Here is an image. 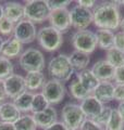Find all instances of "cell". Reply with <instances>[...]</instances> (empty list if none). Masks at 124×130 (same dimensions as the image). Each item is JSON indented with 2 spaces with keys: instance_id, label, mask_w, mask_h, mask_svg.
Listing matches in <instances>:
<instances>
[{
  "instance_id": "4fadbf2b",
  "label": "cell",
  "mask_w": 124,
  "mask_h": 130,
  "mask_svg": "<svg viewBox=\"0 0 124 130\" xmlns=\"http://www.w3.org/2000/svg\"><path fill=\"white\" fill-rule=\"evenodd\" d=\"M80 106L86 119L95 120L99 116V114L101 113L105 105L100 101H98L93 94H90L87 98H85L84 100L81 101Z\"/></svg>"
},
{
  "instance_id": "7402d4cb",
  "label": "cell",
  "mask_w": 124,
  "mask_h": 130,
  "mask_svg": "<svg viewBox=\"0 0 124 130\" xmlns=\"http://www.w3.org/2000/svg\"><path fill=\"white\" fill-rule=\"evenodd\" d=\"M75 77L90 93H93V91L98 86V84L100 83V81L97 79V77L93 74V72L90 71L89 68H87V70H84L82 72H76L75 73Z\"/></svg>"
},
{
  "instance_id": "d4e9b609",
  "label": "cell",
  "mask_w": 124,
  "mask_h": 130,
  "mask_svg": "<svg viewBox=\"0 0 124 130\" xmlns=\"http://www.w3.org/2000/svg\"><path fill=\"white\" fill-rule=\"evenodd\" d=\"M69 92H70V95H71L73 99H75L77 101H81L84 100L85 98H87L88 95H90V93L87 89H86L83 85L77 80V78L75 77L74 79L71 80V83L69 85Z\"/></svg>"
},
{
  "instance_id": "7a4b0ae2",
  "label": "cell",
  "mask_w": 124,
  "mask_h": 130,
  "mask_svg": "<svg viewBox=\"0 0 124 130\" xmlns=\"http://www.w3.org/2000/svg\"><path fill=\"white\" fill-rule=\"evenodd\" d=\"M47 71L48 74L51 76V78L58 79L62 83H67V81L71 80L75 73L71 65V62H70L69 55L64 53L52 56L47 64Z\"/></svg>"
},
{
  "instance_id": "ab89813d",
  "label": "cell",
  "mask_w": 124,
  "mask_h": 130,
  "mask_svg": "<svg viewBox=\"0 0 124 130\" xmlns=\"http://www.w3.org/2000/svg\"><path fill=\"white\" fill-rule=\"evenodd\" d=\"M44 130H69V129L67 128V126L62 123V121H57V123L49 126L48 128L44 129Z\"/></svg>"
},
{
  "instance_id": "8d00e7d4",
  "label": "cell",
  "mask_w": 124,
  "mask_h": 130,
  "mask_svg": "<svg viewBox=\"0 0 124 130\" xmlns=\"http://www.w3.org/2000/svg\"><path fill=\"white\" fill-rule=\"evenodd\" d=\"M112 81L114 85H124V66L118 67L114 70Z\"/></svg>"
},
{
  "instance_id": "5b68a950",
  "label": "cell",
  "mask_w": 124,
  "mask_h": 130,
  "mask_svg": "<svg viewBox=\"0 0 124 130\" xmlns=\"http://www.w3.org/2000/svg\"><path fill=\"white\" fill-rule=\"evenodd\" d=\"M71 43L74 50L92 54L98 48L96 32L89 29L75 30L71 37Z\"/></svg>"
},
{
  "instance_id": "6da1fadb",
  "label": "cell",
  "mask_w": 124,
  "mask_h": 130,
  "mask_svg": "<svg viewBox=\"0 0 124 130\" xmlns=\"http://www.w3.org/2000/svg\"><path fill=\"white\" fill-rule=\"evenodd\" d=\"M94 21L93 24L97 29L117 30L120 28L122 14L121 9L115 5L114 1H101L97 2L93 9Z\"/></svg>"
},
{
  "instance_id": "9a60e30c",
  "label": "cell",
  "mask_w": 124,
  "mask_h": 130,
  "mask_svg": "<svg viewBox=\"0 0 124 130\" xmlns=\"http://www.w3.org/2000/svg\"><path fill=\"white\" fill-rule=\"evenodd\" d=\"M32 115L36 121L37 127L41 128L43 130L58 121V112L53 107V105H49L43 112L35 113V114H32Z\"/></svg>"
},
{
  "instance_id": "ba28073f",
  "label": "cell",
  "mask_w": 124,
  "mask_h": 130,
  "mask_svg": "<svg viewBox=\"0 0 124 130\" xmlns=\"http://www.w3.org/2000/svg\"><path fill=\"white\" fill-rule=\"evenodd\" d=\"M41 93L46 98L49 104L55 105L63 101L65 93H67V88H65L64 83L58 79L50 78L45 83L43 89H41Z\"/></svg>"
},
{
  "instance_id": "f1b7e54d",
  "label": "cell",
  "mask_w": 124,
  "mask_h": 130,
  "mask_svg": "<svg viewBox=\"0 0 124 130\" xmlns=\"http://www.w3.org/2000/svg\"><path fill=\"white\" fill-rule=\"evenodd\" d=\"M49 105H50V104H49V102L46 100V98L43 95V93H41V92L34 93L31 112H32V114L43 112L44 109H46L49 106Z\"/></svg>"
},
{
  "instance_id": "7c38bea8",
  "label": "cell",
  "mask_w": 124,
  "mask_h": 130,
  "mask_svg": "<svg viewBox=\"0 0 124 130\" xmlns=\"http://www.w3.org/2000/svg\"><path fill=\"white\" fill-rule=\"evenodd\" d=\"M5 87L7 92V98L11 100H14L20 94H22L24 91H26L25 79L22 75L12 74L8 78L5 79Z\"/></svg>"
},
{
  "instance_id": "ffe728a7",
  "label": "cell",
  "mask_w": 124,
  "mask_h": 130,
  "mask_svg": "<svg viewBox=\"0 0 124 130\" xmlns=\"http://www.w3.org/2000/svg\"><path fill=\"white\" fill-rule=\"evenodd\" d=\"M26 85V90L28 91H38L41 90L46 83V76L43 72H33L27 73L26 76L24 77Z\"/></svg>"
},
{
  "instance_id": "d6a6232c",
  "label": "cell",
  "mask_w": 124,
  "mask_h": 130,
  "mask_svg": "<svg viewBox=\"0 0 124 130\" xmlns=\"http://www.w3.org/2000/svg\"><path fill=\"white\" fill-rule=\"evenodd\" d=\"M47 6L49 8V10L51 11H57V10H63L68 9L71 6L72 1L71 0H65V1H55V0H46Z\"/></svg>"
},
{
  "instance_id": "83f0119b",
  "label": "cell",
  "mask_w": 124,
  "mask_h": 130,
  "mask_svg": "<svg viewBox=\"0 0 124 130\" xmlns=\"http://www.w3.org/2000/svg\"><path fill=\"white\" fill-rule=\"evenodd\" d=\"M105 130H124V120L117 111V108H112L110 119L106 125Z\"/></svg>"
},
{
  "instance_id": "60d3db41",
  "label": "cell",
  "mask_w": 124,
  "mask_h": 130,
  "mask_svg": "<svg viewBox=\"0 0 124 130\" xmlns=\"http://www.w3.org/2000/svg\"><path fill=\"white\" fill-rule=\"evenodd\" d=\"M0 130H15L14 124H12V123H2V121H0Z\"/></svg>"
},
{
  "instance_id": "f35d334b",
  "label": "cell",
  "mask_w": 124,
  "mask_h": 130,
  "mask_svg": "<svg viewBox=\"0 0 124 130\" xmlns=\"http://www.w3.org/2000/svg\"><path fill=\"white\" fill-rule=\"evenodd\" d=\"M7 98V92H6V87H5V80L0 79V103H5Z\"/></svg>"
},
{
  "instance_id": "5bb4252c",
  "label": "cell",
  "mask_w": 124,
  "mask_h": 130,
  "mask_svg": "<svg viewBox=\"0 0 124 130\" xmlns=\"http://www.w3.org/2000/svg\"><path fill=\"white\" fill-rule=\"evenodd\" d=\"M114 70L115 68L105 59L98 60L90 68V71L93 72V74L97 77L99 81H112Z\"/></svg>"
},
{
  "instance_id": "b9f144b4",
  "label": "cell",
  "mask_w": 124,
  "mask_h": 130,
  "mask_svg": "<svg viewBox=\"0 0 124 130\" xmlns=\"http://www.w3.org/2000/svg\"><path fill=\"white\" fill-rule=\"evenodd\" d=\"M117 111L119 112V114H120V115H121V117H122V119L124 120V102L119 103L118 107H117Z\"/></svg>"
},
{
  "instance_id": "f546056e",
  "label": "cell",
  "mask_w": 124,
  "mask_h": 130,
  "mask_svg": "<svg viewBox=\"0 0 124 130\" xmlns=\"http://www.w3.org/2000/svg\"><path fill=\"white\" fill-rule=\"evenodd\" d=\"M14 66L11 60L0 55V79L5 80L12 74H14Z\"/></svg>"
},
{
  "instance_id": "7bdbcfd3",
  "label": "cell",
  "mask_w": 124,
  "mask_h": 130,
  "mask_svg": "<svg viewBox=\"0 0 124 130\" xmlns=\"http://www.w3.org/2000/svg\"><path fill=\"white\" fill-rule=\"evenodd\" d=\"M114 3L117 5L119 8L120 7H124V1H122V0H114Z\"/></svg>"
},
{
  "instance_id": "1f68e13d",
  "label": "cell",
  "mask_w": 124,
  "mask_h": 130,
  "mask_svg": "<svg viewBox=\"0 0 124 130\" xmlns=\"http://www.w3.org/2000/svg\"><path fill=\"white\" fill-rule=\"evenodd\" d=\"M111 113H112V107L105 105V106H103V108H102V111H101V113L99 114V116L97 117L96 119H95V121H96L97 124H99L100 126H102V127L105 128L106 125L108 124V121H109V119H110Z\"/></svg>"
},
{
  "instance_id": "44dd1931",
  "label": "cell",
  "mask_w": 124,
  "mask_h": 130,
  "mask_svg": "<svg viewBox=\"0 0 124 130\" xmlns=\"http://www.w3.org/2000/svg\"><path fill=\"white\" fill-rule=\"evenodd\" d=\"M69 59H70V62H71L72 67L76 72H82L84 70H87L88 65L90 63L89 54L76 51V50L71 52V54L69 55Z\"/></svg>"
},
{
  "instance_id": "bcb514c9",
  "label": "cell",
  "mask_w": 124,
  "mask_h": 130,
  "mask_svg": "<svg viewBox=\"0 0 124 130\" xmlns=\"http://www.w3.org/2000/svg\"><path fill=\"white\" fill-rule=\"evenodd\" d=\"M3 41H5V39H3L1 36H0V53H1V48H2V44H3Z\"/></svg>"
},
{
  "instance_id": "ac0fdd59",
  "label": "cell",
  "mask_w": 124,
  "mask_h": 130,
  "mask_svg": "<svg viewBox=\"0 0 124 130\" xmlns=\"http://www.w3.org/2000/svg\"><path fill=\"white\" fill-rule=\"evenodd\" d=\"M22 52H23V44L19 40H16L14 37H10L3 41L0 55L5 56V58L9 60H12L18 58V56L20 58Z\"/></svg>"
},
{
  "instance_id": "74e56055",
  "label": "cell",
  "mask_w": 124,
  "mask_h": 130,
  "mask_svg": "<svg viewBox=\"0 0 124 130\" xmlns=\"http://www.w3.org/2000/svg\"><path fill=\"white\" fill-rule=\"evenodd\" d=\"M76 3L81 7H84L86 9H89V10H93L95 7L97 5V1L96 0H77Z\"/></svg>"
},
{
  "instance_id": "52a82bcc",
  "label": "cell",
  "mask_w": 124,
  "mask_h": 130,
  "mask_svg": "<svg viewBox=\"0 0 124 130\" xmlns=\"http://www.w3.org/2000/svg\"><path fill=\"white\" fill-rule=\"evenodd\" d=\"M61 119L69 130H80L81 125L86 118L80 104L69 102L61 109Z\"/></svg>"
},
{
  "instance_id": "8992f818",
  "label": "cell",
  "mask_w": 124,
  "mask_h": 130,
  "mask_svg": "<svg viewBox=\"0 0 124 130\" xmlns=\"http://www.w3.org/2000/svg\"><path fill=\"white\" fill-rule=\"evenodd\" d=\"M50 15V10L46 0H28L24 5V19L36 24L47 21Z\"/></svg>"
},
{
  "instance_id": "277c9868",
  "label": "cell",
  "mask_w": 124,
  "mask_h": 130,
  "mask_svg": "<svg viewBox=\"0 0 124 130\" xmlns=\"http://www.w3.org/2000/svg\"><path fill=\"white\" fill-rule=\"evenodd\" d=\"M21 68L26 73L43 72L46 67V59L39 49L27 48L19 58Z\"/></svg>"
},
{
  "instance_id": "e0dca14e",
  "label": "cell",
  "mask_w": 124,
  "mask_h": 130,
  "mask_svg": "<svg viewBox=\"0 0 124 130\" xmlns=\"http://www.w3.org/2000/svg\"><path fill=\"white\" fill-rule=\"evenodd\" d=\"M3 16L12 23H19L24 19V5L16 1H7L3 5Z\"/></svg>"
},
{
  "instance_id": "8fae6325",
  "label": "cell",
  "mask_w": 124,
  "mask_h": 130,
  "mask_svg": "<svg viewBox=\"0 0 124 130\" xmlns=\"http://www.w3.org/2000/svg\"><path fill=\"white\" fill-rule=\"evenodd\" d=\"M49 24L50 26L56 28L62 35L68 32L71 28V19H70V9L51 11L49 15Z\"/></svg>"
},
{
  "instance_id": "9c48e42d",
  "label": "cell",
  "mask_w": 124,
  "mask_h": 130,
  "mask_svg": "<svg viewBox=\"0 0 124 130\" xmlns=\"http://www.w3.org/2000/svg\"><path fill=\"white\" fill-rule=\"evenodd\" d=\"M70 19H71V27L75 28L76 30L88 29L89 25L93 24L94 21L93 10L75 5L70 9Z\"/></svg>"
},
{
  "instance_id": "2e32d148",
  "label": "cell",
  "mask_w": 124,
  "mask_h": 130,
  "mask_svg": "<svg viewBox=\"0 0 124 130\" xmlns=\"http://www.w3.org/2000/svg\"><path fill=\"white\" fill-rule=\"evenodd\" d=\"M113 93H114L113 81H100L92 94L105 105L107 103H110L111 101H113Z\"/></svg>"
},
{
  "instance_id": "4dcf8cb0",
  "label": "cell",
  "mask_w": 124,
  "mask_h": 130,
  "mask_svg": "<svg viewBox=\"0 0 124 130\" xmlns=\"http://www.w3.org/2000/svg\"><path fill=\"white\" fill-rule=\"evenodd\" d=\"M14 26H15L14 23H12L7 18L2 16V18L0 19V35L10 38L11 36L13 35Z\"/></svg>"
},
{
  "instance_id": "603a6c76",
  "label": "cell",
  "mask_w": 124,
  "mask_h": 130,
  "mask_svg": "<svg viewBox=\"0 0 124 130\" xmlns=\"http://www.w3.org/2000/svg\"><path fill=\"white\" fill-rule=\"evenodd\" d=\"M96 37L98 48L101 50L108 51L114 48V31L109 29H97Z\"/></svg>"
},
{
  "instance_id": "e575fe53",
  "label": "cell",
  "mask_w": 124,
  "mask_h": 130,
  "mask_svg": "<svg viewBox=\"0 0 124 130\" xmlns=\"http://www.w3.org/2000/svg\"><path fill=\"white\" fill-rule=\"evenodd\" d=\"M113 100L119 103L124 102V85H114Z\"/></svg>"
},
{
  "instance_id": "d590c367",
  "label": "cell",
  "mask_w": 124,
  "mask_h": 130,
  "mask_svg": "<svg viewBox=\"0 0 124 130\" xmlns=\"http://www.w3.org/2000/svg\"><path fill=\"white\" fill-rule=\"evenodd\" d=\"M114 48L124 51V31L119 30L114 32Z\"/></svg>"
},
{
  "instance_id": "7dc6e473",
  "label": "cell",
  "mask_w": 124,
  "mask_h": 130,
  "mask_svg": "<svg viewBox=\"0 0 124 130\" xmlns=\"http://www.w3.org/2000/svg\"><path fill=\"white\" fill-rule=\"evenodd\" d=\"M0 106H1V103H0Z\"/></svg>"
},
{
  "instance_id": "3957f363",
  "label": "cell",
  "mask_w": 124,
  "mask_h": 130,
  "mask_svg": "<svg viewBox=\"0 0 124 130\" xmlns=\"http://www.w3.org/2000/svg\"><path fill=\"white\" fill-rule=\"evenodd\" d=\"M36 40L39 47L47 52H55L63 44V35L50 25L44 26L37 30Z\"/></svg>"
},
{
  "instance_id": "4316f807",
  "label": "cell",
  "mask_w": 124,
  "mask_h": 130,
  "mask_svg": "<svg viewBox=\"0 0 124 130\" xmlns=\"http://www.w3.org/2000/svg\"><path fill=\"white\" fill-rule=\"evenodd\" d=\"M15 130H36L37 124L31 114H22L21 117L14 123Z\"/></svg>"
},
{
  "instance_id": "cb8c5ba5",
  "label": "cell",
  "mask_w": 124,
  "mask_h": 130,
  "mask_svg": "<svg viewBox=\"0 0 124 130\" xmlns=\"http://www.w3.org/2000/svg\"><path fill=\"white\" fill-rule=\"evenodd\" d=\"M33 96H34V92L26 90L22 94H20L18 98H15L13 100V103L21 113L28 114V112H31V109H32Z\"/></svg>"
},
{
  "instance_id": "ee69618b",
  "label": "cell",
  "mask_w": 124,
  "mask_h": 130,
  "mask_svg": "<svg viewBox=\"0 0 124 130\" xmlns=\"http://www.w3.org/2000/svg\"><path fill=\"white\" fill-rule=\"evenodd\" d=\"M120 28H121V30H122V31H124V15L122 16L121 24H120Z\"/></svg>"
},
{
  "instance_id": "f6af8a7d",
  "label": "cell",
  "mask_w": 124,
  "mask_h": 130,
  "mask_svg": "<svg viewBox=\"0 0 124 130\" xmlns=\"http://www.w3.org/2000/svg\"><path fill=\"white\" fill-rule=\"evenodd\" d=\"M3 16V5L0 3V19Z\"/></svg>"
},
{
  "instance_id": "d6986e66",
  "label": "cell",
  "mask_w": 124,
  "mask_h": 130,
  "mask_svg": "<svg viewBox=\"0 0 124 130\" xmlns=\"http://www.w3.org/2000/svg\"><path fill=\"white\" fill-rule=\"evenodd\" d=\"M21 115H22V113L19 111L13 102L1 103V106H0V121L14 124L21 117Z\"/></svg>"
},
{
  "instance_id": "30bf717a",
  "label": "cell",
  "mask_w": 124,
  "mask_h": 130,
  "mask_svg": "<svg viewBox=\"0 0 124 130\" xmlns=\"http://www.w3.org/2000/svg\"><path fill=\"white\" fill-rule=\"evenodd\" d=\"M37 30L38 29H36V25L34 23L26 19H23L15 24L13 37L22 44L31 43L37 37Z\"/></svg>"
},
{
  "instance_id": "836d02e7",
  "label": "cell",
  "mask_w": 124,
  "mask_h": 130,
  "mask_svg": "<svg viewBox=\"0 0 124 130\" xmlns=\"http://www.w3.org/2000/svg\"><path fill=\"white\" fill-rule=\"evenodd\" d=\"M80 130H105V128L97 124L95 120L92 119H85L81 125Z\"/></svg>"
},
{
  "instance_id": "484cf974",
  "label": "cell",
  "mask_w": 124,
  "mask_h": 130,
  "mask_svg": "<svg viewBox=\"0 0 124 130\" xmlns=\"http://www.w3.org/2000/svg\"><path fill=\"white\" fill-rule=\"evenodd\" d=\"M105 60L109 62L114 68L123 67L124 66V51L119 50L117 48H112L106 51Z\"/></svg>"
}]
</instances>
